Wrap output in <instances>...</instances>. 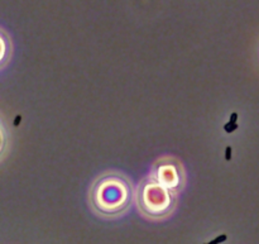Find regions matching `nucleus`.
I'll return each mask as SVG.
<instances>
[{"instance_id": "f03ea898", "label": "nucleus", "mask_w": 259, "mask_h": 244, "mask_svg": "<svg viewBox=\"0 0 259 244\" xmlns=\"http://www.w3.org/2000/svg\"><path fill=\"white\" fill-rule=\"evenodd\" d=\"M3 144H4V137H3L1 128H0V152H1V149H3Z\"/></svg>"}, {"instance_id": "f257e3e1", "label": "nucleus", "mask_w": 259, "mask_h": 244, "mask_svg": "<svg viewBox=\"0 0 259 244\" xmlns=\"http://www.w3.org/2000/svg\"><path fill=\"white\" fill-rule=\"evenodd\" d=\"M129 185L125 181L111 176L99 181L94 190V204L104 214H116L129 204Z\"/></svg>"}]
</instances>
